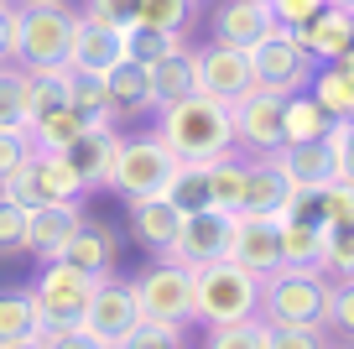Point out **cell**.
Instances as JSON below:
<instances>
[{
	"mask_svg": "<svg viewBox=\"0 0 354 349\" xmlns=\"http://www.w3.org/2000/svg\"><path fill=\"white\" fill-rule=\"evenodd\" d=\"M156 131L177 152V162H219L234 152V109L224 99L188 94L177 105L156 109Z\"/></svg>",
	"mask_w": 354,
	"mask_h": 349,
	"instance_id": "cell-1",
	"label": "cell"
},
{
	"mask_svg": "<svg viewBox=\"0 0 354 349\" xmlns=\"http://www.w3.org/2000/svg\"><path fill=\"white\" fill-rule=\"evenodd\" d=\"M328 292L333 276L318 266H277L261 276V323L271 328H323L328 323Z\"/></svg>",
	"mask_w": 354,
	"mask_h": 349,
	"instance_id": "cell-2",
	"label": "cell"
},
{
	"mask_svg": "<svg viewBox=\"0 0 354 349\" xmlns=\"http://www.w3.org/2000/svg\"><path fill=\"white\" fill-rule=\"evenodd\" d=\"M78 11L68 0H16V37H11V68H68Z\"/></svg>",
	"mask_w": 354,
	"mask_h": 349,
	"instance_id": "cell-3",
	"label": "cell"
},
{
	"mask_svg": "<svg viewBox=\"0 0 354 349\" xmlns=\"http://www.w3.org/2000/svg\"><path fill=\"white\" fill-rule=\"evenodd\" d=\"M261 318V276L224 261H209L193 271V323L219 328V323H245Z\"/></svg>",
	"mask_w": 354,
	"mask_h": 349,
	"instance_id": "cell-4",
	"label": "cell"
},
{
	"mask_svg": "<svg viewBox=\"0 0 354 349\" xmlns=\"http://www.w3.org/2000/svg\"><path fill=\"white\" fill-rule=\"evenodd\" d=\"M177 152L162 141V131H141V136H120V152L110 167V193H120L125 204L136 198H156L172 188L177 177Z\"/></svg>",
	"mask_w": 354,
	"mask_h": 349,
	"instance_id": "cell-5",
	"label": "cell"
},
{
	"mask_svg": "<svg viewBox=\"0 0 354 349\" xmlns=\"http://www.w3.org/2000/svg\"><path fill=\"white\" fill-rule=\"evenodd\" d=\"M136 303H141V323L151 328H183L193 323V271L188 266H177V261H156L151 271L136 276Z\"/></svg>",
	"mask_w": 354,
	"mask_h": 349,
	"instance_id": "cell-6",
	"label": "cell"
},
{
	"mask_svg": "<svg viewBox=\"0 0 354 349\" xmlns=\"http://www.w3.org/2000/svg\"><path fill=\"white\" fill-rule=\"evenodd\" d=\"M250 68H255V89H271V94H302L313 84V73H318V63L302 53V42L292 32H277L266 42H255Z\"/></svg>",
	"mask_w": 354,
	"mask_h": 349,
	"instance_id": "cell-7",
	"label": "cell"
},
{
	"mask_svg": "<svg viewBox=\"0 0 354 349\" xmlns=\"http://www.w3.org/2000/svg\"><path fill=\"white\" fill-rule=\"evenodd\" d=\"M230 235H234V214H224V208H214V204L188 208L172 251H167V261L188 266V271H198V266H209V261H224V256H230Z\"/></svg>",
	"mask_w": 354,
	"mask_h": 349,
	"instance_id": "cell-8",
	"label": "cell"
},
{
	"mask_svg": "<svg viewBox=\"0 0 354 349\" xmlns=\"http://www.w3.org/2000/svg\"><path fill=\"white\" fill-rule=\"evenodd\" d=\"M78 323L88 328V334H100L110 349H120L125 339L141 328V303H136V287L131 282H94V292H88V307Z\"/></svg>",
	"mask_w": 354,
	"mask_h": 349,
	"instance_id": "cell-9",
	"label": "cell"
},
{
	"mask_svg": "<svg viewBox=\"0 0 354 349\" xmlns=\"http://www.w3.org/2000/svg\"><path fill=\"white\" fill-rule=\"evenodd\" d=\"M250 89H255L250 53H245V47H230V42H214V37H209V42L198 47V94L224 99V105H240Z\"/></svg>",
	"mask_w": 354,
	"mask_h": 349,
	"instance_id": "cell-10",
	"label": "cell"
},
{
	"mask_svg": "<svg viewBox=\"0 0 354 349\" xmlns=\"http://www.w3.org/2000/svg\"><path fill=\"white\" fill-rule=\"evenodd\" d=\"M281 105L287 94H271V89H250L234 109V146H245L250 156H271L281 152Z\"/></svg>",
	"mask_w": 354,
	"mask_h": 349,
	"instance_id": "cell-11",
	"label": "cell"
},
{
	"mask_svg": "<svg viewBox=\"0 0 354 349\" xmlns=\"http://www.w3.org/2000/svg\"><path fill=\"white\" fill-rule=\"evenodd\" d=\"M32 292H37V307H42L47 328H53V323H73V318H84V307H88V292H94V276L73 271L68 261H47Z\"/></svg>",
	"mask_w": 354,
	"mask_h": 349,
	"instance_id": "cell-12",
	"label": "cell"
},
{
	"mask_svg": "<svg viewBox=\"0 0 354 349\" xmlns=\"http://www.w3.org/2000/svg\"><path fill=\"white\" fill-rule=\"evenodd\" d=\"M230 261L245 266L255 276H271L281 266V219L266 214H234V235H230Z\"/></svg>",
	"mask_w": 354,
	"mask_h": 349,
	"instance_id": "cell-13",
	"label": "cell"
},
{
	"mask_svg": "<svg viewBox=\"0 0 354 349\" xmlns=\"http://www.w3.org/2000/svg\"><path fill=\"white\" fill-rule=\"evenodd\" d=\"M115 152H120V131H115V120H88V131L63 152V162L73 167V177L84 183V193H94V188H110Z\"/></svg>",
	"mask_w": 354,
	"mask_h": 349,
	"instance_id": "cell-14",
	"label": "cell"
},
{
	"mask_svg": "<svg viewBox=\"0 0 354 349\" xmlns=\"http://www.w3.org/2000/svg\"><path fill=\"white\" fill-rule=\"evenodd\" d=\"M131 32H115V26H100L78 11L73 21V47H68V68H84V73H115V68L131 57Z\"/></svg>",
	"mask_w": 354,
	"mask_h": 349,
	"instance_id": "cell-15",
	"label": "cell"
},
{
	"mask_svg": "<svg viewBox=\"0 0 354 349\" xmlns=\"http://www.w3.org/2000/svg\"><path fill=\"white\" fill-rule=\"evenodd\" d=\"M209 32L214 42H230V47H245L250 53L255 42H266V37H277V16H271V6L266 0H224L219 11L209 16Z\"/></svg>",
	"mask_w": 354,
	"mask_h": 349,
	"instance_id": "cell-16",
	"label": "cell"
},
{
	"mask_svg": "<svg viewBox=\"0 0 354 349\" xmlns=\"http://www.w3.org/2000/svg\"><path fill=\"white\" fill-rule=\"evenodd\" d=\"M146 68V94H151V109H167L177 99L198 94V47H177V53L156 57Z\"/></svg>",
	"mask_w": 354,
	"mask_h": 349,
	"instance_id": "cell-17",
	"label": "cell"
},
{
	"mask_svg": "<svg viewBox=\"0 0 354 349\" xmlns=\"http://www.w3.org/2000/svg\"><path fill=\"white\" fill-rule=\"evenodd\" d=\"M78 224H84L78 204H37V208H26V251H37L42 261H57V256L68 251V240L78 235Z\"/></svg>",
	"mask_w": 354,
	"mask_h": 349,
	"instance_id": "cell-18",
	"label": "cell"
},
{
	"mask_svg": "<svg viewBox=\"0 0 354 349\" xmlns=\"http://www.w3.org/2000/svg\"><path fill=\"white\" fill-rule=\"evenodd\" d=\"M183 219H188V208L177 204V198L156 193V198H136L131 204V229H136V240L146 245V251L167 256L177 240V229H183Z\"/></svg>",
	"mask_w": 354,
	"mask_h": 349,
	"instance_id": "cell-19",
	"label": "cell"
},
{
	"mask_svg": "<svg viewBox=\"0 0 354 349\" xmlns=\"http://www.w3.org/2000/svg\"><path fill=\"white\" fill-rule=\"evenodd\" d=\"M292 37L302 42V53H308L313 63H339V57L354 47V16L344 11V6H323V11Z\"/></svg>",
	"mask_w": 354,
	"mask_h": 349,
	"instance_id": "cell-20",
	"label": "cell"
},
{
	"mask_svg": "<svg viewBox=\"0 0 354 349\" xmlns=\"http://www.w3.org/2000/svg\"><path fill=\"white\" fill-rule=\"evenodd\" d=\"M281 167V177H287L297 193H318V188L339 183V162H333L328 141H308V146H281V152H271Z\"/></svg>",
	"mask_w": 354,
	"mask_h": 349,
	"instance_id": "cell-21",
	"label": "cell"
},
{
	"mask_svg": "<svg viewBox=\"0 0 354 349\" xmlns=\"http://www.w3.org/2000/svg\"><path fill=\"white\" fill-rule=\"evenodd\" d=\"M287 198H292V183L281 177L277 156H250V162H245V204H240V214L281 219L287 214Z\"/></svg>",
	"mask_w": 354,
	"mask_h": 349,
	"instance_id": "cell-22",
	"label": "cell"
},
{
	"mask_svg": "<svg viewBox=\"0 0 354 349\" xmlns=\"http://www.w3.org/2000/svg\"><path fill=\"white\" fill-rule=\"evenodd\" d=\"M57 261H68L73 271H84V276H94V282H104V276L115 271V240H110V229L104 224H78V235L68 240V251L57 256Z\"/></svg>",
	"mask_w": 354,
	"mask_h": 349,
	"instance_id": "cell-23",
	"label": "cell"
},
{
	"mask_svg": "<svg viewBox=\"0 0 354 349\" xmlns=\"http://www.w3.org/2000/svg\"><path fill=\"white\" fill-rule=\"evenodd\" d=\"M333 125V115L318 105V99L302 89V94H287L281 105V146H308V141H323Z\"/></svg>",
	"mask_w": 354,
	"mask_h": 349,
	"instance_id": "cell-24",
	"label": "cell"
},
{
	"mask_svg": "<svg viewBox=\"0 0 354 349\" xmlns=\"http://www.w3.org/2000/svg\"><path fill=\"white\" fill-rule=\"evenodd\" d=\"M21 99H26L32 125L42 120V115H53V109H63L68 105V68H26L21 73Z\"/></svg>",
	"mask_w": 354,
	"mask_h": 349,
	"instance_id": "cell-25",
	"label": "cell"
},
{
	"mask_svg": "<svg viewBox=\"0 0 354 349\" xmlns=\"http://www.w3.org/2000/svg\"><path fill=\"white\" fill-rule=\"evenodd\" d=\"M84 131H88V115H78L73 105H63V109H53V115H42V120L32 125V152L63 156Z\"/></svg>",
	"mask_w": 354,
	"mask_h": 349,
	"instance_id": "cell-26",
	"label": "cell"
},
{
	"mask_svg": "<svg viewBox=\"0 0 354 349\" xmlns=\"http://www.w3.org/2000/svg\"><path fill=\"white\" fill-rule=\"evenodd\" d=\"M32 177H37V198H42V204H78V198H84V183L73 177V167H68L63 156L32 152Z\"/></svg>",
	"mask_w": 354,
	"mask_h": 349,
	"instance_id": "cell-27",
	"label": "cell"
},
{
	"mask_svg": "<svg viewBox=\"0 0 354 349\" xmlns=\"http://www.w3.org/2000/svg\"><path fill=\"white\" fill-rule=\"evenodd\" d=\"M42 328H47V318L37 307V292H0V344L37 339Z\"/></svg>",
	"mask_w": 354,
	"mask_h": 349,
	"instance_id": "cell-28",
	"label": "cell"
},
{
	"mask_svg": "<svg viewBox=\"0 0 354 349\" xmlns=\"http://www.w3.org/2000/svg\"><path fill=\"white\" fill-rule=\"evenodd\" d=\"M68 105L88 120H115L110 105V78L104 73H84V68H68Z\"/></svg>",
	"mask_w": 354,
	"mask_h": 349,
	"instance_id": "cell-29",
	"label": "cell"
},
{
	"mask_svg": "<svg viewBox=\"0 0 354 349\" xmlns=\"http://www.w3.org/2000/svg\"><path fill=\"white\" fill-rule=\"evenodd\" d=\"M308 94L318 99L323 109H328L333 120H344V115H349V109H354V78L344 73L339 63H318V73H313Z\"/></svg>",
	"mask_w": 354,
	"mask_h": 349,
	"instance_id": "cell-30",
	"label": "cell"
},
{
	"mask_svg": "<svg viewBox=\"0 0 354 349\" xmlns=\"http://www.w3.org/2000/svg\"><path fill=\"white\" fill-rule=\"evenodd\" d=\"M209 204L224 208V214H240L245 204V162L240 156H219V162H209Z\"/></svg>",
	"mask_w": 354,
	"mask_h": 349,
	"instance_id": "cell-31",
	"label": "cell"
},
{
	"mask_svg": "<svg viewBox=\"0 0 354 349\" xmlns=\"http://www.w3.org/2000/svg\"><path fill=\"white\" fill-rule=\"evenodd\" d=\"M323 261V224L281 219V266H318Z\"/></svg>",
	"mask_w": 354,
	"mask_h": 349,
	"instance_id": "cell-32",
	"label": "cell"
},
{
	"mask_svg": "<svg viewBox=\"0 0 354 349\" xmlns=\"http://www.w3.org/2000/svg\"><path fill=\"white\" fill-rule=\"evenodd\" d=\"M110 78V105H115V115H141V109H151V94H146V68L141 63H131L125 57L115 73H104Z\"/></svg>",
	"mask_w": 354,
	"mask_h": 349,
	"instance_id": "cell-33",
	"label": "cell"
},
{
	"mask_svg": "<svg viewBox=\"0 0 354 349\" xmlns=\"http://www.w3.org/2000/svg\"><path fill=\"white\" fill-rule=\"evenodd\" d=\"M318 271L333 276V282L354 276V219L323 224V261H318Z\"/></svg>",
	"mask_w": 354,
	"mask_h": 349,
	"instance_id": "cell-34",
	"label": "cell"
},
{
	"mask_svg": "<svg viewBox=\"0 0 354 349\" xmlns=\"http://www.w3.org/2000/svg\"><path fill=\"white\" fill-rule=\"evenodd\" d=\"M0 131H32V115H26L21 99V68H0Z\"/></svg>",
	"mask_w": 354,
	"mask_h": 349,
	"instance_id": "cell-35",
	"label": "cell"
},
{
	"mask_svg": "<svg viewBox=\"0 0 354 349\" xmlns=\"http://www.w3.org/2000/svg\"><path fill=\"white\" fill-rule=\"evenodd\" d=\"M193 6H198V0H141V21L136 26H151V32H188Z\"/></svg>",
	"mask_w": 354,
	"mask_h": 349,
	"instance_id": "cell-36",
	"label": "cell"
},
{
	"mask_svg": "<svg viewBox=\"0 0 354 349\" xmlns=\"http://www.w3.org/2000/svg\"><path fill=\"white\" fill-rule=\"evenodd\" d=\"M203 349H266V323L245 318V323H219L203 334Z\"/></svg>",
	"mask_w": 354,
	"mask_h": 349,
	"instance_id": "cell-37",
	"label": "cell"
},
{
	"mask_svg": "<svg viewBox=\"0 0 354 349\" xmlns=\"http://www.w3.org/2000/svg\"><path fill=\"white\" fill-rule=\"evenodd\" d=\"M131 63H156V57L177 53V47H188L183 32H151V26H131Z\"/></svg>",
	"mask_w": 354,
	"mask_h": 349,
	"instance_id": "cell-38",
	"label": "cell"
},
{
	"mask_svg": "<svg viewBox=\"0 0 354 349\" xmlns=\"http://www.w3.org/2000/svg\"><path fill=\"white\" fill-rule=\"evenodd\" d=\"M167 198H177L183 208H203L209 204V162H183L167 188Z\"/></svg>",
	"mask_w": 354,
	"mask_h": 349,
	"instance_id": "cell-39",
	"label": "cell"
},
{
	"mask_svg": "<svg viewBox=\"0 0 354 349\" xmlns=\"http://www.w3.org/2000/svg\"><path fill=\"white\" fill-rule=\"evenodd\" d=\"M84 16L100 26H115V32H131L141 21V0H84Z\"/></svg>",
	"mask_w": 354,
	"mask_h": 349,
	"instance_id": "cell-40",
	"label": "cell"
},
{
	"mask_svg": "<svg viewBox=\"0 0 354 349\" xmlns=\"http://www.w3.org/2000/svg\"><path fill=\"white\" fill-rule=\"evenodd\" d=\"M37 339H42V349H110L100 334H88L78 318H73V323H53V328H42Z\"/></svg>",
	"mask_w": 354,
	"mask_h": 349,
	"instance_id": "cell-41",
	"label": "cell"
},
{
	"mask_svg": "<svg viewBox=\"0 0 354 349\" xmlns=\"http://www.w3.org/2000/svg\"><path fill=\"white\" fill-rule=\"evenodd\" d=\"M0 198L16 204V208H37V204H42V198H37V177H32V156H26L16 172L0 177Z\"/></svg>",
	"mask_w": 354,
	"mask_h": 349,
	"instance_id": "cell-42",
	"label": "cell"
},
{
	"mask_svg": "<svg viewBox=\"0 0 354 349\" xmlns=\"http://www.w3.org/2000/svg\"><path fill=\"white\" fill-rule=\"evenodd\" d=\"M318 219L323 224H339V219H354V183H328L318 193Z\"/></svg>",
	"mask_w": 354,
	"mask_h": 349,
	"instance_id": "cell-43",
	"label": "cell"
},
{
	"mask_svg": "<svg viewBox=\"0 0 354 349\" xmlns=\"http://www.w3.org/2000/svg\"><path fill=\"white\" fill-rule=\"evenodd\" d=\"M266 6H271V16H277L281 32H302V26H308L328 0H266Z\"/></svg>",
	"mask_w": 354,
	"mask_h": 349,
	"instance_id": "cell-44",
	"label": "cell"
},
{
	"mask_svg": "<svg viewBox=\"0 0 354 349\" xmlns=\"http://www.w3.org/2000/svg\"><path fill=\"white\" fill-rule=\"evenodd\" d=\"M323 141H328L333 162H339V177H344V183H354V120H333Z\"/></svg>",
	"mask_w": 354,
	"mask_h": 349,
	"instance_id": "cell-45",
	"label": "cell"
},
{
	"mask_svg": "<svg viewBox=\"0 0 354 349\" xmlns=\"http://www.w3.org/2000/svg\"><path fill=\"white\" fill-rule=\"evenodd\" d=\"M328 323L344 328V334H354V276L333 282V292H328Z\"/></svg>",
	"mask_w": 354,
	"mask_h": 349,
	"instance_id": "cell-46",
	"label": "cell"
},
{
	"mask_svg": "<svg viewBox=\"0 0 354 349\" xmlns=\"http://www.w3.org/2000/svg\"><path fill=\"white\" fill-rule=\"evenodd\" d=\"M266 349H323V328H271L266 323Z\"/></svg>",
	"mask_w": 354,
	"mask_h": 349,
	"instance_id": "cell-47",
	"label": "cell"
},
{
	"mask_svg": "<svg viewBox=\"0 0 354 349\" xmlns=\"http://www.w3.org/2000/svg\"><path fill=\"white\" fill-rule=\"evenodd\" d=\"M0 251H26V208L0 198Z\"/></svg>",
	"mask_w": 354,
	"mask_h": 349,
	"instance_id": "cell-48",
	"label": "cell"
},
{
	"mask_svg": "<svg viewBox=\"0 0 354 349\" xmlns=\"http://www.w3.org/2000/svg\"><path fill=\"white\" fill-rule=\"evenodd\" d=\"M32 156V131H0V177Z\"/></svg>",
	"mask_w": 354,
	"mask_h": 349,
	"instance_id": "cell-49",
	"label": "cell"
},
{
	"mask_svg": "<svg viewBox=\"0 0 354 349\" xmlns=\"http://www.w3.org/2000/svg\"><path fill=\"white\" fill-rule=\"evenodd\" d=\"M120 349H183V334H177V328H151V323H141Z\"/></svg>",
	"mask_w": 354,
	"mask_h": 349,
	"instance_id": "cell-50",
	"label": "cell"
},
{
	"mask_svg": "<svg viewBox=\"0 0 354 349\" xmlns=\"http://www.w3.org/2000/svg\"><path fill=\"white\" fill-rule=\"evenodd\" d=\"M11 37H16V6H0V63H11Z\"/></svg>",
	"mask_w": 354,
	"mask_h": 349,
	"instance_id": "cell-51",
	"label": "cell"
},
{
	"mask_svg": "<svg viewBox=\"0 0 354 349\" xmlns=\"http://www.w3.org/2000/svg\"><path fill=\"white\" fill-rule=\"evenodd\" d=\"M0 349H42V339H11V344H0Z\"/></svg>",
	"mask_w": 354,
	"mask_h": 349,
	"instance_id": "cell-52",
	"label": "cell"
},
{
	"mask_svg": "<svg viewBox=\"0 0 354 349\" xmlns=\"http://www.w3.org/2000/svg\"><path fill=\"white\" fill-rule=\"evenodd\" d=\"M339 68H344V73H349V78H354V47H349V53H344V57H339Z\"/></svg>",
	"mask_w": 354,
	"mask_h": 349,
	"instance_id": "cell-53",
	"label": "cell"
},
{
	"mask_svg": "<svg viewBox=\"0 0 354 349\" xmlns=\"http://www.w3.org/2000/svg\"><path fill=\"white\" fill-rule=\"evenodd\" d=\"M328 6H344V11H354V0H328Z\"/></svg>",
	"mask_w": 354,
	"mask_h": 349,
	"instance_id": "cell-54",
	"label": "cell"
},
{
	"mask_svg": "<svg viewBox=\"0 0 354 349\" xmlns=\"http://www.w3.org/2000/svg\"><path fill=\"white\" fill-rule=\"evenodd\" d=\"M0 6H16V0H0Z\"/></svg>",
	"mask_w": 354,
	"mask_h": 349,
	"instance_id": "cell-55",
	"label": "cell"
},
{
	"mask_svg": "<svg viewBox=\"0 0 354 349\" xmlns=\"http://www.w3.org/2000/svg\"><path fill=\"white\" fill-rule=\"evenodd\" d=\"M344 120H354V109H349V115H344Z\"/></svg>",
	"mask_w": 354,
	"mask_h": 349,
	"instance_id": "cell-56",
	"label": "cell"
},
{
	"mask_svg": "<svg viewBox=\"0 0 354 349\" xmlns=\"http://www.w3.org/2000/svg\"><path fill=\"white\" fill-rule=\"evenodd\" d=\"M0 68H6V63H0Z\"/></svg>",
	"mask_w": 354,
	"mask_h": 349,
	"instance_id": "cell-57",
	"label": "cell"
},
{
	"mask_svg": "<svg viewBox=\"0 0 354 349\" xmlns=\"http://www.w3.org/2000/svg\"><path fill=\"white\" fill-rule=\"evenodd\" d=\"M323 349H328V344H323Z\"/></svg>",
	"mask_w": 354,
	"mask_h": 349,
	"instance_id": "cell-58",
	"label": "cell"
},
{
	"mask_svg": "<svg viewBox=\"0 0 354 349\" xmlns=\"http://www.w3.org/2000/svg\"><path fill=\"white\" fill-rule=\"evenodd\" d=\"M349 16H354V11H349Z\"/></svg>",
	"mask_w": 354,
	"mask_h": 349,
	"instance_id": "cell-59",
	"label": "cell"
}]
</instances>
